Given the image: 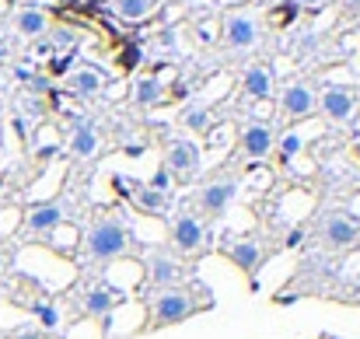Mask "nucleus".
<instances>
[{"mask_svg": "<svg viewBox=\"0 0 360 339\" xmlns=\"http://www.w3.org/2000/svg\"><path fill=\"white\" fill-rule=\"evenodd\" d=\"M214 298L203 283H186V287H168V290H154L147 298V322H143V333H154V329H168V326H179L186 319H193L196 312L210 308Z\"/></svg>", "mask_w": 360, "mask_h": 339, "instance_id": "1", "label": "nucleus"}, {"mask_svg": "<svg viewBox=\"0 0 360 339\" xmlns=\"http://www.w3.org/2000/svg\"><path fill=\"white\" fill-rule=\"evenodd\" d=\"M133 231L122 224L116 214H98L91 227H88V234H84V259L88 262H112V259H120L126 252H133Z\"/></svg>", "mask_w": 360, "mask_h": 339, "instance_id": "2", "label": "nucleus"}, {"mask_svg": "<svg viewBox=\"0 0 360 339\" xmlns=\"http://www.w3.org/2000/svg\"><path fill=\"white\" fill-rule=\"evenodd\" d=\"M165 168L179 182L196 179V172H200V147L189 136H168L165 140Z\"/></svg>", "mask_w": 360, "mask_h": 339, "instance_id": "3", "label": "nucleus"}, {"mask_svg": "<svg viewBox=\"0 0 360 339\" xmlns=\"http://www.w3.org/2000/svg\"><path fill=\"white\" fill-rule=\"evenodd\" d=\"M224 46L231 53H241V49H252L259 42V18L248 11V7H235L224 14V32H221Z\"/></svg>", "mask_w": 360, "mask_h": 339, "instance_id": "4", "label": "nucleus"}, {"mask_svg": "<svg viewBox=\"0 0 360 339\" xmlns=\"http://www.w3.org/2000/svg\"><path fill=\"white\" fill-rule=\"evenodd\" d=\"M221 252L238 266L241 273L252 280V287H255V276H259V266H262V259H266V248L259 245V238H252V234H231L224 245H221Z\"/></svg>", "mask_w": 360, "mask_h": 339, "instance_id": "5", "label": "nucleus"}, {"mask_svg": "<svg viewBox=\"0 0 360 339\" xmlns=\"http://www.w3.org/2000/svg\"><path fill=\"white\" fill-rule=\"evenodd\" d=\"M235 196H238V179H235V175H214V179L196 193V203H200V210H203L207 217H221V214L231 207Z\"/></svg>", "mask_w": 360, "mask_h": 339, "instance_id": "6", "label": "nucleus"}, {"mask_svg": "<svg viewBox=\"0 0 360 339\" xmlns=\"http://www.w3.org/2000/svg\"><path fill=\"white\" fill-rule=\"evenodd\" d=\"M112 182H116V189H122V193L133 200V207H136L140 214H150V217H165V214H168V196L158 193V189H150L147 182H140V179H122V175H116Z\"/></svg>", "mask_w": 360, "mask_h": 339, "instance_id": "7", "label": "nucleus"}, {"mask_svg": "<svg viewBox=\"0 0 360 339\" xmlns=\"http://www.w3.org/2000/svg\"><path fill=\"white\" fill-rule=\"evenodd\" d=\"M319 113L333 122H347L360 113V91L354 88H340V84H329L322 95H319Z\"/></svg>", "mask_w": 360, "mask_h": 339, "instance_id": "8", "label": "nucleus"}, {"mask_svg": "<svg viewBox=\"0 0 360 339\" xmlns=\"http://www.w3.org/2000/svg\"><path fill=\"white\" fill-rule=\"evenodd\" d=\"M182 276H186V266H182L175 255H168V252H161V248L147 255V287H150V290L179 287Z\"/></svg>", "mask_w": 360, "mask_h": 339, "instance_id": "9", "label": "nucleus"}, {"mask_svg": "<svg viewBox=\"0 0 360 339\" xmlns=\"http://www.w3.org/2000/svg\"><path fill=\"white\" fill-rule=\"evenodd\" d=\"M203 241H207V227L203 221L196 217V214H179L175 221H172V248L179 252V255H196L200 248H203Z\"/></svg>", "mask_w": 360, "mask_h": 339, "instance_id": "10", "label": "nucleus"}, {"mask_svg": "<svg viewBox=\"0 0 360 339\" xmlns=\"http://www.w3.org/2000/svg\"><path fill=\"white\" fill-rule=\"evenodd\" d=\"M280 109H283L287 119H308V115L319 113V95H315L311 84L294 81V84H287L280 91Z\"/></svg>", "mask_w": 360, "mask_h": 339, "instance_id": "11", "label": "nucleus"}, {"mask_svg": "<svg viewBox=\"0 0 360 339\" xmlns=\"http://www.w3.org/2000/svg\"><path fill=\"white\" fill-rule=\"evenodd\" d=\"M357 238H360V221L357 217H350L347 210H333V214H326V221H322V241H326L329 248H350Z\"/></svg>", "mask_w": 360, "mask_h": 339, "instance_id": "12", "label": "nucleus"}, {"mask_svg": "<svg viewBox=\"0 0 360 339\" xmlns=\"http://www.w3.org/2000/svg\"><path fill=\"white\" fill-rule=\"evenodd\" d=\"M273 147H276V133H273V126H269V122H248V126L241 129L238 151L245 154V158H252V161L269 158V154H273Z\"/></svg>", "mask_w": 360, "mask_h": 339, "instance_id": "13", "label": "nucleus"}, {"mask_svg": "<svg viewBox=\"0 0 360 339\" xmlns=\"http://www.w3.org/2000/svg\"><path fill=\"white\" fill-rule=\"evenodd\" d=\"M116 305H122V294L116 287H109V283H91L81 294V312L91 315V319H109Z\"/></svg>", "mask_w": 360, "mask_h": 339, "instance_id": "14", "label": "nucleus"}, {"mask_svg": "<svg viewBox=\"0 0 360 339\" xmlns=\"http://www.w3.org/2000/svg\"><path fill=\"white\" fill-rule=\"evenodd\" d=\"M63 221V210L56 200H46V203H32L25 210V231L28 234H53Z\"/></svg>", "mask_w": 360, "mask_h": 339, "instance_id": "15", "label": "nucleus"}, {"mask_svg": "<svg viewBox=\"0 0 360 339\" xmlns=\"http://www.w3.org/2000/svg\"><path fill=\"white\" fill-rule=\"evenodd\" d=\"M98 147H102L98 129H95L88 119H74V122H70V154H74V158H95Z\"/></svg>", "mask_w": 360, "mask_h": 339, "instance_id": "16", "label": "nucleus"}, {"mask_svg": "<svg viewBox=\"0 0 360 339\" xmlns=\"http://www.w3.org/2000/svg\"><path fill=\"white\" fill-rule=\"evenodd\" d=\"M241 91L248 98H255V102L273 98V67L269 63H252L245 70V77H241Z\"/></svg>", "mask_w": 360, "mask_h": 339, "instance_id": "17", "label": "nucleus"}, {"mask_svg": "<svg viewBox=\"0 0 360 339\" xmlns=\"http://www.w3.org/2000/svg\"><path fill=\"white\" fill-rule=\"evenodd\" d=\"M133 102L143 105V109L165 105V102H172V91H168V84H165L158 74H147V77H136V84H133Z\"/></svg>", "mask_w": 360, "mask_h": 339, "instance_id": "18", "label": "nucleus"}, {"mask_svg": "<svg viewBox=\"0 0 360 339\" xmlns=\"http://www.w3.org/2000/svg\"><path fill=\"white\" fill-rule=\"evenodd\" d=\"M11 25H14L18 35H25V39H39V35L49 32V14H46L42 7H18L14 18H11Z\"/></svg>", "mask_w": 360, "mask_h": 339, "instance_id": "19", "label": "nucleus"}, {"mask_svg": "<svg viewBox=\"0 0 360 339\" xmlns=\"http://www.w3.org/2000/svg\"><path fill=\"white\" fill-rule=\"evenodd\" d=\"M105 84H109V74L98 70V67H77V70L70 74V91H74L77 98H91V95H98Z\"/></svg>", "mask_w": 360, "mask_h": 339, "instance_id": "20", "label": "nucleus"}, {"mask_svg": "<svg viewBox=\"0 0 360 339\" xmlns=\"http://www.w3.org/2000/svg\"><path fill=\"white\" fill-rule=\"evenodd\" d=\"M179 126H182V129H189V133H200V136H207V133H210V126H214L210 109H207V105H200V102L186 105V109L179 113Z\"/></svg>", "mask_w": 360, "mask_h": 339, "instance_id": "21", "label": "nucleus"}, {"mask_svg": "<svg viewBox=\"0 0 360 339\" xmlns=\"http://www.w3.org/2000/svg\"><path fill=\"white\" fill-rule=\"evenodd\" d=\"M297 14H301L297 0H280L276 7H269V25H273V28H287V25L297 21Z\"/></svg>", "mask_w": 360, "mask_h": 339, "instance_id": "22", "label": "nucleus"}, {"mask_svg": "<svg viewBox=\"0 0 360 339\" xmlns=\"http://www.w3.org/2000/svg\"><path fill=\"white\" fill-rule=\"evenodd\" d=\"M150 0H116V14L126 21H140L143 14H150Z\"/></svg>", "mask_w": 360, "mask_h": 339, "instance_id": "23", "label": "nucleus"}, {"mask_svg": "<svg viewBox=\"0 0 360 339\" xmlns=\"http://www.w3.org/2000/svg\"><path fill=\"white\" fill-rule=\"evenodd\" d=\"M32 312L39 315V322H42V329H46V333L60 329V312H56V305H53V301H35V305H32Z\"/></svg>", "mask_w": 360, "mask_h": 339, "instance_id": "24", "label": "nucleus"}, {"mask_svg": "<svg viewBox=\"0 0 360 339\" xmlns=\"http://www.w3.org/2000/svg\"><path fill=\"white\" fill-rule=\"evenodd\" d=\"M301 147H304V143H301V136H297V133H283V140H280L273 151H276V154H280V161L287 165V161H294V154H301Z\"/></svg>", "mask_w": 360, "mask_h": 339, "instance_id": "25", "label": "nucleus"}, {"mask_svg": "<svg viewBox=\"0 0 360 339\" xmlns=\"http://www.w3.org/2000/svg\"><path fill=\"white\" fill-rule=\"evenodd\" d=\"M147 186H150V189H158V193H165V196H168V193H172V172H168V168H165V165H161V168H158V172H154V179H150V182H147Z\"/></svg>", "mask_w": 360, "mask_h": 339, "instance_id": "26", "label": "nucleus"}, {"mask_svg": "<svg viewBox=\"0 0 360 339\" xmlns=\"http://www.w3.org/2000/svg\"><path fill=\"white\" fill-rule=\"evenodd\" d=\"M140 63V42H129L126 49H122V56H120V67L122 70H133Z\"/></svg>", "mask_w": 360, "mask_h": 339, "instance_id": "27", "label": "nucleus"}, {"mask_svg": "<svg viewBox=\"0 0 360 339\" xmlns=\"http://www.w3.org/2000/svg\"><path fill=\"white\" fill-rule=\"evenodd\" d=\"M14 129H18V136H21V140H28V122H25V115L21 113L14 115Z\"/></svg>", "mask_w": 360, "mask_h": 339, "instance_id": "28", "label": "nucleus"}, {"mask_svg": "<svg viewBox=\"0 0 360 339\" xmlns=\"http://www.w3.org/2000/svg\"><path fill=\"white\" fill-rule=\"evenodd\" d=\"M11 339H49V333H35V329H25V333H18V336Z\"/></svg>", "mask_w": 360, "mask_h": 339, "instance_id": "29", "label": "nucleus"}, {"mask_svg": "<svg viewBox=\"0 0 360 339\" xmlns=\"http://www.w3.org/2000/svg\"><path fill=\"white\" fill-rule=\"evenodd\" d=\"M340 7H343L347 14H360V0H340Z\"/></svg>", "mask_w": 360, "mask_h": 339, "instance_id": "30", "label": "nucleus"}, {"mask_svg": "<svg viewBox=\"0 0 360 339\" xmlns=\"http://www.w3.org/2000/svg\"><path fill=\"white\" fill-rule=\"evenodd\" d=\"M14 77H18V81H25V84H28V81H32V77H35V74H32V67H18V70H14Z\"/></svg>", "mask_w": 360, "mask_h": 339, "instance_id": "31", "label": "nucleus"}, {"mask_svg": "<svg viewBox=\"0 0 360 339\" xmlns=\"http://www.w3.org/2000/svg\"><path fill=\"white\" fill-rule=\"evenodd\" d=\"M301 238H304V231H290V238H287V245H297Z\"/></svg>", "mask_w": 360, "mask_h": 339, "instance_id": "32", "label": "nucleus"}, {"mask_svg": "<svg viewBox=\"0 0 360 339\" xmlns=\"http://www.w3.org/2000/svg\"><path fill=\"white\" fill-rule=\"evenodd\" d=\"M4 60H7V42L0 39V63H4Z\"/></svg>", "mask_w": 360, "mask_h": 339, "instance_id": "33", "label": "nucleus"}, {"mask_svg": "<svg viewBox=\"0 0 360 339\" xmlns=\"http://www.w3.org/2000/svg\"><path fill=\"white\" fill-rule=\"evenodd\" d=\"M354 154H357V161H360V143H357V147H354Z\"/></svg>", "mask_w": 360, "mask_h": 339, "instance_id": "34", "label": "nucleus"}, {"mask_svg": "<svg viewBox=\"0 0 360 339\" xmlns=\"http://www.w3.org/2000/svg\"><path fill=\"white\" fill-rule=\"evenodd\" d=\"M0 273H4V255H0Z\"/></svg>", "mask_w": 360, "mask_h": 339, "instance_id": "35", "label": "nucleus"}]
</instances>
